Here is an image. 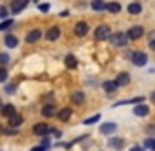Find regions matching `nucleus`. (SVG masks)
<instances>
[{"label": "nucleus", "mask_w": 155, "mask_h": 151, "mask_svg": "<svg viewBox=\"0 0 155 151\" xmlns=\"http://www.w3.org/2000/svg\"><path fill=\"white\" fill-rule=\"evenodd\" d=\"M102 88H104V89H106L108 93H113V91L117 89V86H115V82H110V80H108V82H104V84H102Z\"/></svg>", "instance_id": "24"}, {"label": "nucleus", "mask_w": 155, "mask_h": 151, "mask_svg": "<svg viewBox=\"0 0 155 151\" xmlns=\"http://www.w3.org/2000/svg\"><path fill=\"white\" fill-rule=\"evenodd\" d=\"M13 26V20H4L2 24H0V31H6L8 27H11Z\"/></svg>", "instance_id": "25"}, {"label": "nucleus", "mask_w": 155, "mask_h": 151, "mask_svg": "<svg viewBox=\"0 0 155 151\" xmlns=\"http://www.w3.org/2000/svg\"><path fill=\"white\" fill-rule=\"evenodd\" d=\"M71 100H73L75 104H82V102H84V93H81V91H77V93H73Z\"/></svg>", "instance_id": "23"}, {"label": "nucleus", "mask_w": 155, "mask_h": 151, "mask_svg": "<svg viewBox=\"0 0 155 151\" xmlns=\"http://www.w3.org/2000/svg\"><path fill=\"white\" fill-rule=\"evenodd\" d=\"M130 151H144V149H142V147H131Z\"/></svg>", "instance_id": "36"}, {"label": "nucleus", "mask_w": 155, "mask_h": 151, "mask_svg": "<svg viewBox=\"0 0 155 151\" xmlns=\"http://www.w3.org/2000/svg\"><path fill=\"white\" fill-rule=\"evenodd\" d=\"M88 29H90V27H88L86 22H79V24L75 26V35H77V37H84V35L88 33Z\"/></svg>", "instance_id": "9"}, {"label": "nucleus", "mask_w": 155, "mask_h": 151, "mask_svg": "<svg viewBox=\"0 0 155 151\" xmlns=\"http://www.w3.org/2000/svg\"><path fill=\"white\" fill-rule=\"evenodd\" d=\"M48 146H49V144H42V146H35V147H33L31 151H46V149H48Z\"/></svg>", "instance_id": "31"}, {"label": "nucleus", "mask_w": 155, "mask_h": 151, "mask_svg": "<svg viewBox=\"0 0 155 151\" xmlns=\"http://www.w3.org/2000/svg\"><path fill=\"white\" fill-rule=\"evenodd\" d=\"M130 84V75L128 73H119L115 79V86H128Z\"/></svg>", "instance_id": "7"}, {"label": "nucleus", "mask_w": 155, "mask_h": 151, "mask_svg": "<svg viewBox=\"0 0 155 151\" xmlns=\"http://www.w3.org/2000/svg\"><path fill=\"white\" fill-rule=\"evenodd\" d=\"M144 146H146L148 149H155V138H146Z\"/></svg>", "instance_id": "27"}, {"label": "nucleus", "mask_w": 155, "mask_h": 151, "mask_svg": "<svg viewBox=\"0 0 155 151\" xmlns=\"http://www.w3.org/2000/svg\"><path fill=\"white\" fill-rule=\"evenodd\" d=\"M0 111H2V115H4V117H8V118H11V117L15 115V108H13L11 104H8V106H4L2 109H0Z\"/></svg>", "instance_id": "16"}, {"label": "nucleus", "mask_w": 155, "mask_h": 151, "mask_svg": "<svg viewBox=\"0 0 155 151\" xmlns=\"http://www.w3.org/2000/svg\"><path fill=\"white\" fill-rule=\"evenodd\" d=\"M8 79V69L6 67H0V82H4Z\"/></svg>", "instance_id": "28"}, {"label": "nucleus", "mask_w": 155, "mask_h": 151, "mask_svg": "<svg viewBox=\"0 0 155 151\" xmlns=\"http://www.w3.org/2000/svg\"><path fill=\"white\" fill-rule=\"evenodd\" d=\"M151 100H153V102H155V91H153V93H151Z\"/></svg>", "instance_id": "37"}, {"label": "nucleus", "mask_w": 155, "mask_h": 151, "mask_svg": "<svg viewBox=\"0 0 155 151\" xmlns=\"http://www.w3.org/2000/svg\"><path fill=\"white\" fill-rule=\"evenodd\" d=\"M22 122H24L22 115H17V113H15V115H13V117L9 118V126H11V127H17V126H20Z\"/></svg>", "instance_id": "15"}, {"label": "nucleus", "mask_w": 155, "mask_h": 151, "mask_svg": "<svg viewBox=\"0 0 155 151\" xmlns=\"http://www.w3.org/2000/svg\"><path fill=\"white\" fill-rule=\"evenodd\" d=\"M99 118H101L99 115H93V117H90V118H86V120H84V124H86V126H90V124H95V122H97Z\"/></svg>", "instance_id": "26"}, {"label": "nucleus", "mask_w": 155, "mask_h": 151, "mask_svg": "<svg viewBox=\"0 0 155 151\" xmlns=\"http://www.w3.org/2000/svg\"><path fill=\"white\" fill-rule=\"evenodd\" d=\"M58 37H60V29H58V27H51V29H48V33H46V38H48L49 42L57 40Z\"/></svg>", "instance_id": "12"}, {"label": "nucleus", "mask_w": 155, "mask_h": 151, "mask_svg": "<svg viewBox=\"0 0 155 151\" xmlns=\"http://www.w3.org/2000/svg\"><path fill=\"white\" fill-rule=\"evenodd\" d=\"M9 62V55L8 53H0V64H8Z\"/></svg>", "instance_id": "29"}, {"label": "nucleus", "mask_w": 155, "mask_h": 151, "mask_svg": "<svg viewBox=\"0 0 155 151\" xmlns=\"http://www.w3.org/2000/svg\"><path fill=\"white\" fill-rule=\"evenodd\" d=\"M0 109H2V104H0Z\"/></svg>", "instance_id": "38"}, {"label": "nucleus", "mask_w": 155, "mask_h": 151, "mask_svg": "<svg viewBox=\"0 0 155 151\" xmlns=\"http://www.w3.org/2000/svg\"><path fill=\"white\" fill-rule=\"evenodd\" d=\"M42 115H44V117H53V115H55V106H53V104L44 106V108H42Z\"/></svg>", "instance_id": "20"}, {"label": "nucleus", "mask_w": 155, "mask_h": 151, "mask_svg": "<svg viewBox=\"0 0 155 151\" xmlns=\"http://www.w3.org/2000/svg\"><path fill=\"white\" fill-rule=\"evenodd\" d=\"M49 131H51V127H49L48 124H35V126H33V133H35V135L44 137V135H48Z\"/></svg>", "instance_id": "5"}, {"label": "nucleus", "mask_w": 155, "mask_h": 151, "mask_svg": "<svg viewBox=\"0 0 155 151\" xmlns=\"http://www.w3.org/2000/svg\"><path fill=\"white\" fill-rule=\"evenodd\" d=\"M110 38H111V44L113 46H119V47H122V46L128 44L126 33H115V35H110Z\"/></svg>", "instance_id": "1"}, {"label": "nucleus", "mask_w": 155, "mask_h": 151, "mask_svg": "<svg viewBox=\"0 0 155 151\" xmlns=\"http://www.w3.org/2000/svg\"><path fill=\"white\" fill-rule=\"evenodd\" d=\"M4 44H6L8 47H17V46H18V38L13 37V35H8V37L4 38Z\"/></svg>", "instance_id": "14"}, {"label": "nucleus", "mask_w": 155, "mask_h": 151, "mask_svg": "<svg viewBox=\"0 0 155 151\" xmlns=\"http://www.w3.org/2000/svg\"><path fill=\"white\" fill-rule=\"evenodd\" d=\"M40 37H42V33H40L38 29H33V31H29V33L26 35V42H29V44H33V42H37V40H40Z\"/></svg>", "instance_id": "10"}, {"label": "nucleus", "mask_w": 155, "mask_h": 151, "mask_svg": "<svg viewBox=\"0 0 155 151\" xmlns=\"http://www.w3.org/2000/svg\"><path fill=\"white\" fill-rule=\"evenodd\" d=\"M28 6V0H13L11 4V13H20Z\"/></svg>", "instance_id": "6"}, {"label": "nucleus", "mask_w": 155, "mask_h": 151, "mask_svg": "<svg viewBox=\"0 0 155 151\" xmlns=\"http://www.w3.org/2000/svg\"><path fill=\"white\" fill-rule=\"evenodd\" d=\"M106 11H110V13H119V11H120V4H119V2H110V4H106Z\"/></svg>", "instance_id": "18"}, {"label": "nucleus", "mask_w": 155, "mask_h": 151, "mask_svg": "<svg viewBox=\"0 0 155 151\" xmlns=\"http://www.w3.org/2000/svg\"><path fill=\"white\" fill-rule=\"evenodd\" d=\"M131 62H133L135 66H144V64L148 62V56H146V53H142V51H135V53L131 55Z\"/></svg>", "instance_id": "4"}, {"label": "nucleus", "mask_w": 155, "mask_h": 151, "mask_svg": "<svg viewBox=\"0 0 155 151\" xmlns=\"http://www.w3.org/2000/svg\"><path fill=\"white\" fill-rule=\"evenodd\" d=\"M4 133H6V135H15L17 129H4Z\"/></svg>", "instance_id": "33"}, {"label": "nucleus", "mask_w": 155, "mask_h": 151, "mask_svg": "<svg viewBox=\"0 0 155 151\" xmlns=\"http://www.w3.org/2000/svg\"><path fill=\"white\" fill-rule=\"evenodd\" d=\"M91 9H95V11H104V9H106V4L102 2V0H93V2H91Z\"/></svg>", "instance_id": "21"}, {"label": "nucleus", "mask_w": 155, "mask_h": 151, "mask_svg": "<svg viewBox=\"0 0 155 151\" xmlns=\"http://www.w3.org/2000/svg\"><path fill=\"white\" fill-rule=\"evenodd\" d=\"M110 146H111V147H115V149H122L124 140H122V138H111V140H110Z\"/></svg>", "instance_id": "22"}, {"label": "nucleus", "mask_w": 155, "mask_h": 151, "mask_svg": "<svg viewBox=\"0 0 155 151\" xmlns=\"http://www.w3.org/2000/svg\"><path fill=\"white\" fill-rule=\"evenodd\" d=\"M140 11H142V6H140L139 2H133V4L128 6V13H130V15H139Z\"/></svg>", "instance_id": "13"}, {"label": "nucleus", "mask_w": 155, "mask_h": 151, "mask_svg": "<svg viewBox=\"0 0 155 151\" xmlns=\"http://www.w3.org/2000/svg\"><path fill=\"white\" fill-rule=\"evenodd\" d=\"M144 35V29L140 27V26H133V27H130V31L126 33V38H130V40H137V38H140Z\"/></svg>", "instance_id": "2"}, {"label": "nucleus", "mask_w": 155, "mask_h": 151, "mask_svg": "<svg viewBox=\"0 0 155 151\" xmlns=\"http://www.w3.org/2000/svg\"><path fill=\"white\" fill-rule=\"evenodd\" d=\"M133 113H135L137 117H146V115L150 113V108H148L146 104H137V106L133 108Z\"/></svg>", "instance_id": "8"}, {"label": "nucleus", "mask_w": 155, "mask_h": 151, "mask_svg": "<svg viewBox=\"0 0 155 151\" xmlns=\"http://www.w3.org/2000/svg\"><path fill=\"white\" fill-rule=\"evenodd\" d=\"M6 91H8V93H13V91H15V86H9V88L6 86Z\"/></svg>", "instance_id": "34"}, {"label": "nucleus", "mask_w": 155, "mask_h": 151, "mask_svg": "<svg viewBox=\"0 0 155 151\" xmlns=\"http://www.w3.org/2000/svg\"><path fill=\"white\" fill-rule=\"evenodd\" d=\"M110 37V26H99L97 29H95V38L97 40H106Z\"/></svg>", "instance_id": "3"}, {"label": "nucleus", "mask_w": 155, "mask_h": 151, "mask_svg": "<svg viewBox=\"0 0 155 151\" xmlns=\"http://www.w3.org/2000/svg\"><path fill=\"white\" fill-rule=\"evenodd\" d=\"M115 129H117V124H113V122H106V124L101 126V133H102V135H110V133H113Z\"/></svg>", "instance_id": "11"}, {"label": "nucleus", "mask_w": 155, "mask_h": 151, "mask_svg": "<svg viewBox=\"0 0 155 151\" xmlns=\"http://www.w3.org/2000/svg\"><path fill=\"white\" fill-rule=\"evenodd\" d=\"M66 67H69V69L77 67V58L73 55H66Z\"/></svg>", "instance_id": "19"}, {"label": "nucleus", "mask_w": 155, "mask_h": 151, "mask_svg": "<svg viewBox=\"0 0 155 151\" xmlns=\"http://www.w3.org/2000/svg\"><path fill=\"white\" fill-rule=\"evenodd\" d=\"M148 131L150 133H155V126H148Z\"/></svg>", "instance_id": "35"}, {"label": "nucleus", "mask_w": 155, "mask_h": 151, "mask_svg": "<svg viewBox=\"0 0 155 151\" xmlns=\"http://www.w3.org/2000/svg\"><path fill=\"white\" fill-rule=\"evenodd\" d=\"M148 38H150V47H151V49H155V31H151Z\"/></svg>", "instance_id": "30"}, {"label": "nucleus", "mask_w": 155, "mask_h": 151, "mask_svg": "<svg viewBox=\"0 0 155 151\" xmlns=\"http://www.w3.org/2000/svg\"><path fill=\"white\" fill-rule=\"evenodd\" d=\"M38 9H40V11H44V13H46V11H48V9H49V6H48V4H40V6H38Z\"/></svg>", "instance_id": "32"}, {"label": "nucleus", "mask_w": 155, "mask_h": 151, "mask_svg": "<svg viewBox=\"0 0 155 151\" xmlns=\"http://www.w3.org/2000/svg\"><path fill=\"white\" fill-rule=\"evenodd\" d=\"M69 117H71V109H69V108H64V109H60V111H58V120L66 122Z\"/></svg>", "instance_id": "17"}]
</instances>
